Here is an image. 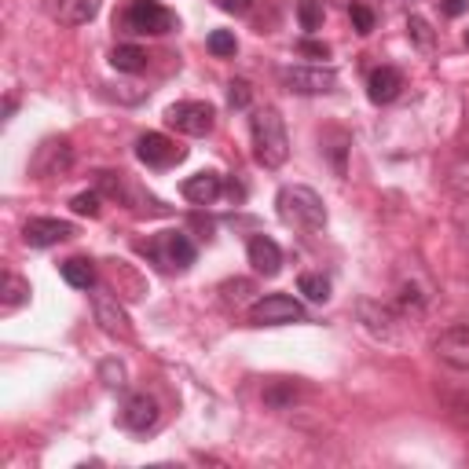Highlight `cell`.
<instances>
[{"instance_id":"d6986e66","label":"cell","mask_w":469,"mask_h":469,"mask_svg":"<svg viewBox=\"0 0 469 469\" xmlns=\"http://www.w3.org/2000/svg\"><path fill=\"white\" fill-rule=\"evenodd\" d=\"M359 319L370 334H378V337H393L396 323L404 319L393 305H382V301H359Z\"/></svg>"},{"instance_id":"6da1fadb","label":"cell","mask_w":469,"mask_h":469,"mask_svg":"<svg viewBox=\"0 0 469 469\" xmlns=\"http://www.w3.org/2000/svg\"><path fill=\"white\" fill-rule=\"evenodd\" d=\"M249 132H253V158L264 169H283L290 158V136L283 125V114L275 107H260L249 118Z\"/></svg>"},{"instance_id":"74e56055","label":"cell","mask_w":469,"mask_h":469,"mask_svg":"<svg viewBox=\"0 0 469 469\" xmlns=\"http://www.w3.org/2000/svg\"><path fill=\"white\" fill-rule=\"evenodd\" d=\"M12 114H15V96L5 100V118H12Z\"/></svg>"},{"instance_id":"4fadbf2b","label":"cell","mask_w":469,"mask_h":469,"mask_svg":"<svg viewBox=\"0 0 469 469\" xmlns=\"http://www.w3.org/2000/svg\"><path fill=\"white\" fill-rule=\"evenodd\" d=\"M70 235H73V224L55 220V217H34V220H26V228H23V242L34 246V249L59 246V242H66Z\"/></svg>"},{"instance_id":"83f0119b","label":"cell","mask_w":469,"mask_h":469,"mask_svg":"<svg viewBox=\"0 0 469 469\" xmlns=\"http://www.w3.org/2000/svg\"><path fill=\"white\" fill-rule=\"evenodd\" d=\"M444 407H447V418L469 429V393H444Z\"/></svg>"},{"instance_id":"4dcf8cb0","label":"cell","mask_w":469,"mask_h":469,"mask_svg":"<svg viewBox=\"0 0 469 469\" xmlns=\"http://www.w3.org/2000/svg\"><path fill=\"white\" fill-rule=\"evenodd\" d=\"M249 100H253L249 81H231V84H228V107H231V111H246Z\"/></svg>"},{"instance_id":"f35d334b","label":"cell","mask_w":469,"mask_h":469,"mask_svg":"<svg viewBox=\"0 0 469 469\" xmlns=\"http://www.w3.org/2000/svg\"><path fill=\"white\" fill-rule=\"evenodd\" d=\"M465 44H469V30H465Z\"/></svg>"},{"instance_id":"f546056e","label":"cell","mask_w":469,"mask_h":469,"mask_svg":"<svg viewBox=\"0 0 469 469\" xmlns=\"http://www.w3.org/2000/svg\"><path fill=\"white\" fill-rule=\"evenodd\" d=\"M206 44H210V52H213L217 59H228V55H235V52H239V41H235V34H231V30H213Z\"/></svg>"},{"instance_id":"d6a6232c","label":"cell","mask_w":469,"mask_h":469,"mask_svg":"<svg viewBox=\"0 0 469 469\" xmlns=\"http://www.w3.org/2000/svg\"><path fill=\"white\" fill-rule=\"evenodd\" d=\"M348 15H352V26H356V34H359V37H366V34L374 30V12H370L366 5H352V8H348Z\"/></svg>"},{"instance_id":"7c38bea8","label":"cell","mask_w":469,"mask_h":469,"mask_svg":"<svg viewBox=\"0 0 469 469\" xmlns=\"http://www.w3.org/2000/svg\"><path fill=\"white\" fill-rule=\"evenodd\" d=\"M44 15L59 26H84L100 15V0H44Z\"/></svg>"},{"instance_id":"2e32d148","label":"cell","mask_w":469,"mask_h":469,"mask_svg":"<svg viewBox=\"0 0 469 469\" xmlns=\"http://www.w3.org/2000/svg\"><path fill=\"white\" fill-rule=\"evenodd\" d=\"M400 88H404V73L396 66H378V70H370V77H366V96H370V103H378V107L393 103L400 96Z\"/></svg>"},{"instance_id":"5b68a950","label":"cell","mask_w":469,"mask_h":469,"mask_svg":"<svg viewBox=\"0 0 469 469\" xmlns=\"http://www.w3.org/2000/svg\"><path fill=\"white\" fill-rule=\"evenodd\" d=\"M143 253L165 271H187L199 257V249H195L191 239H187V231H161L143 246Z\"/></svg>"},{"instance_id":"d590c367","label":"cell","mask_w":469,"mask_h":469,"mask_svg":"<svg viewBox=\"0 0 469 469\" xmlns=\"http://www.w3.org/2000/svg\"><path fill=\"white\" fill-rule=\"evenodd\" d=\"M213 5H217L220 12H228V15H249L257 0H213Z\"/></svg>"},{"instance_id":"f1b7e54d","label":"cell","mask_w":469,"mask_h":469,"mask_svg":"<svg viewBox=\"0 0 469 469\" xmlns=\"http://www.w3.org/2000/svg\"><path fill=\"white\" fill-rule=\"evenodd\" d=\"M298 19H301V30L316 34L323 26V0H301V5H298Z\"/></svg>"},{"instance_id":"5bb4252c","label":"cell","mask_w":469,"mask_h":469,"mask_svg":"<svg viewBox=\"0 0 469 469\" xmlns=\"http://www.w3.org/2000/svg\"><path fill=\"white\" fill-rule=\"evenodd\" d=\"M436 356L458 370H469V323H451L447 330H440L436 337Z\"/></svg>"},{"instance_id":"9a60e30c","label":"cell","mask_w":469,"mask_h":469,"mask_svg":"<svg viewBox=\"0 0 469 469\" xmlns=\"http://www.w3.org/2000/svg\"><path fill=\"white\" fill-rule=\"evenodd\" d=\"M158 418H161V411H158L154 396H147V393L129 396L125 407H122V425H125L129 433H151V429L158 425Z\"/></svg>"},{"instance_id":"603a6c76","label":"cell","mask_w":469,"mask_h":469,"mask_svg":"<svg viewBox=\"0 0 469 469\" xmlns=\"http://www.w3.org/2000/svg\"><path fill=\"white\" fill-rule=\"evenodd\" d=\"M447 187H451L458 199H469V151L451 161V169H447Z\"/></svg>"},{"instance_id":"4316f807","label":"cell","mask_w":469,"mask_h":469,"mask_svg":"<svg viewBox=\"0 0 469 469\" xmlns=\"http://www.w3.org/2000/svg\"><path fill=\"white\" fill-rule=\"evenodd\" d=\"M407 34H411V41H415L422 52H433V48H436V34H433V26H429L425 19L411 15V19H407Z\"/></svg>"},{"instance_id":"8992f818","label":"cell","mask_w":469,"mask_h":469,"mask_svg":"<svg viewBox=\"0 0 469 469\" xmlns=\"http://www.w3.org/2000/svg\"><path fill=\"white\" fill-rule=\"evenodd\" d=\"M305 319H308L305 305L294 301L290 294H268L249 305V323L257 327H287V323H305Z\"/></svg>"},{"instance_id":"9c48e42d","label":"cell","mask_w":469,"mask_h":469,"mask_svg":"<svg viewBox=\"0 0 469 469\" xmlns=\"http://www.w3.org/2000/svg\"><path fill=\"white\" fill-rule=\"evenodd\" d=\"M70 165H73V147H70V140H66V136H52V140H44V143L34 151V158H30V172H34L37 180L63 176Z\"/></svg>"},{"instance_id":"cb8c5ba5","label":"cell","mask_w":469,"mask_h":469,"mask_svg":"<svg viewBox=\"0 0 469 469\" xmlns=\"http://www.w3.org/2000/svg\"><path fill=\"white\" fill-rule=\"evenodd\" d=\"M294 396H298L294 382H275V386H268V389H264V404H268V407H275V411H287V407L294 404Z\"/></svg>"},{"instance_id":"3957f363","label":"cell","mask_w":469,"mask_h":469,"mask_svg":"<svg viewBox=\"0 0 469 469\" xmlns=\"http://www.w3.org/2000/svg\"><path fill=\"white\" fill-rule=\"evenodd\" d=\"M96 187H100L107 199H114L118 206L132 210L136 217H165L169 213V206H161L151 191H143V187L129 172H100L96 176Z\"/></svg>"},{"instance_id":"8fae6325","label":"cell","mask_w":469,"mask_h":469,"mask_svg":"<svg viewBox=\"0 0 469 469\" xmlns=\"http://www.w3.org/2000/svg\"><path fill=\"white\" fill-rule=\"evenodd\" d=\"M92 312H96V323H100L103 334L122 337V341H132V327H129V316H125V308L118 305V298L96 290V294H92Z\"/></svg>"},{"instance_id":"484cf974","label":"cell","mask_w":469,"mask_h":469,"mask_svg":"<svg viewBox=\"0 0 469 469\" xmlns=\"http://www.w3.org/2000/svg\"><path fill=\"white\" fill-rule=\"evenodd\" d=\"M298 287H301V294H305L308 301H316V305H323V301L330 298V283H327L323 275H301Z\"/></svg>"},{"instance_id":"7a4b0ae2","label":"cell","mask_w":469,"mask_h":469,"mask_svg":"<svg viewBox=\"0 0 469 469\" xmlns=\"http://www.w3.org/2000/svg\"><path fill=\"white\" fill-rule=\"evenodd\" d=\"M275 206H278V220L290 224V228H301V231H323L327 228V206L305 183L283 187V191L275 195Z\"/></svg>"},{"instance_id":"1f68e13d","label":"cell","mask_w":469,"mask_h":469,"mask_svg":"<svg viewBox=\"0 0 469 469\" xmlns=\"http://www.w3.org/2000/svg\"><path fill=\"white\" fill-rule=\"evenodd\" d=\"M100 195H103V191H84V195H73L70 210H73L77 217H100Z\"/></svg>"},{"instance_id":"d4e9b609","label":"cell","mask_w":469,"mask_h":469,"mask_svg":"<svg viewBox=\"0 0 469 469\" xmlns=\"http://www.w3.org/2000/svg\"><path fill=\"white\" fill-rule=\"evenodd\" d=\"M220 294H224V305H246L253 294H257V287L249 283V278H231V283H224L220 287Z\"/></svg>"},{"instance_id":"44dd1931","label":"cell","mask_w":469,"mask_h":469,"mask_svg":"<svg viewBox=\"0 0 469 469\" xmlns=\"http://www.w3.org/2000/svg\"><path fill=\"white\" fill-rule=\"evenodd\" d=\"M26 301H30V283H26V278H19L15 271H5V287H0V312L12 316Z\"/></svg>"},{"instance_id":"e0dca14e","label":"cell","mask_w":469,"mask_h":469,"mask_svg":"<svg viewBox=\"0 0 469 469\" xmlns=\"http://www.w3.org/2000/svg\"><path fill=\"white\" fill-rule=\"evenodd\" d=\"M183 199L187 202H195V206H210V202H217L220 199V191H224V176L220 172H195V176H187L183 180Z\"/></svg>"},{"instance_id":"ffe728a7","label":"cell","mask_w":469,"mask_h":469,"mask_svg":"<svg viewBox=\"0 0 469 469\" xmlns=\"http://www.w3.org/2000/svg\"><path fill=\"white\" fill-rule=\"evenodd\" d=\"M59 271L73 290H96V264H92L88 257H70V260L59 264Z\"/></svg>"},{"instance_id":"ac0fdd59","label":"cell","mask_w":469,"mask_h":469,"mask_svg":"<svg viewBox=\"0 0 469 469\" xmlns=\"http://www.w3.org/2000/svg\"><path fill=\"white\" fill-rule=\"evenodd\" d=\"M246 253H249V264L260 275H268V278L283 271V249H278V242L268 239V235H253L249 246H246Z\"/></svg>"},{"instance_id":"277c9868","label":"cell","mask_w":469,"mask_h":469,"mask_svg":"<svg viewBox=\"0 0 469 469\" xmlns=\"http://www.w3.org/2000/svg\"><path fill=\"white\" fill-rule=\"evenodd\" d=\"M114 26H122L125 34H136V37H161L169 30H176V15L158 5V0H129L125 12L114 19Z\"/></svg>"},{"instance_id":"52a82bcc","label":"cell","mask_w":469,"mask_h":469,"mask_svg":"<svg viewBox=\"0 0 469 469\" xmlns=\"http://www.w3.org/2000/svg\"><path fill=\"white\" fill-rule=\"evenodd\" d=\"M165 122L183 136H210L217 125V111L202 100H183V103H172L165 111Z\"/></svg>"},{"instance_id":"836d02e7","label":"cell","mask_w":469,"mask_h":469,"mask_svg":"<svg viewBox=\"0 0 469 469\" xmlns=\"http://www.w3.org/2000/svg\"><path fill=\"white\" fill-rule=\"evenodd\" d=\"M100 374H103V382H107L111 389H122V386H125V366H122L118 359H107V363L100 366Z\"/></svg>"},{"instance_id":"30bf717a","label":"cell","mask_w":469,"mask_h":469,"mask_svg":"<svg viewBox=\"0 0 469 469\" xmlns=\"http://www.w3.org/2000/svg\"><path fill=\"white\" fill-rule=\"evenodd\" d=\"M183 147H176L169 136H161V132H147V136H140L136 140V158L147 165V169H169V165H176V161H183Z\"/></svg>"},{"instance_id":"e575fe53","label":"cell","mask_w":469,"mask_h":469,"mask_svg":"<svg viewBox=\"0 0 469 469\" xmlns=\"http://www.w3.org/2000/svg\"><path fill=\"white\" fill-rule=\"evenodd\" d=\"M298 52H301L305 59H330V44H323V41H316V37H305V41L298 44Z\"/></svg>"},{"instance_id":"7402d4cb","label":"cell","mask_w":469,"mask_h":469,"mask_svg":"<svg viewBox=\"0 0 469 469\" xmlns=\"http://www.w3.org/2000/svg\"><path fill=\"white\" fill-rule=\"evenodd\" d=\"M111 63H114V70H122V73H140V70H147V52L136 48V44H118V48L111 52Z\"/></svg>"},{"instance_id":"8d00e7d4","label":"cell","mask_w":469,"mask_h":469,"mask_svg":"<svg viewBox=\"0 0 469 469\" xmlns=\"http://www.w3.org/2000/svg\"><path fill=\"white\" fill-rule=\"evenodd\" d=\"M440 8H444V15H451V19H458L465 8H469V0H440Z\"/></svg>"},{"instance_id":"ba28073f","label":"cell","mask_w":469,"mask_h":469,"mask_svg":"<svg viewBox=\"0 0 469 469\" xmlns=\"http://www.w3.org/2000/svg\"><path fill=\"white\" fill-rule=\"evenodd\" d=\"M278 81L298 96H327V92L337 88V73L330 66H283Z\"/></svg>"}]
</instances>
